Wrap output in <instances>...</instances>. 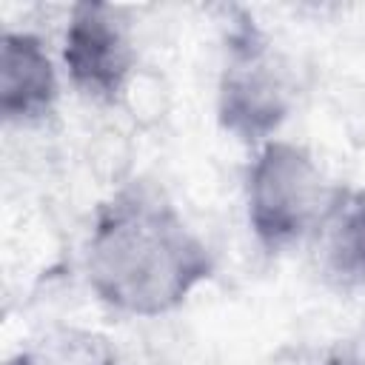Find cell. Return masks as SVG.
Wrapping results in <instances>:
<instances>
[{
    "label": "cell",
    "mask_w": 365,
    "mask_h": 365,
    "mask_svg": "<svg viewBox=\"0 0 365 365\" xmlns=\"http://www.w3.org/2000/svg\"><path fill=\"white\" fill-rule=\"evenodd\" d=\"M86 271L108 308L160 317L214 274V257L160 185L131 180L100 202Z\"/></svg>",
    "instance_id": "obj_1"
},
{
    "label": "cell",
    "mask_w": 365,
    "mask_h": 365,
    "mask_svg": "<svg viewBox=\"0 0 365 365\" xmlns=\"http://www.w3.org/2000/svg\"><path fill=\"white\" fill-rule=\"evenodd\" d=\"M291 111V83L282 57L248 11H237L225 34V66L217 94L220 125L245 145L271 137Z\"/></svg>",
    "instance_id": "obj_2"
},
{
    "label": "cell",
    "mask_w": 365,
    "mask_h": 365,
    "mask_svg": "<svg viewBox=\"0 0 365 365\" xmlns=\"http://www.w3.org/2000/svg\"><path fill=\"white\" fill-rule=\"evenodd\" d=\"M322 205L314 157L297 143H265L248 168V225L257 242L268 254L291 248L314 231Z\"/></svg>",
    "instance_id": "obj_3"
},
{
    "label": "cell",
    "mask_w": 365,
    "mask_h": 365,
    "mask_svg": "<svg viewBox=\"0 0 365 365\" xmlns=\"http://www.w3.org/2000/svg\"><path fill=\"white\" fill-rule=\"evenodd\" d=\"M63 60L80 94L97 103H120L137 63L123 11L97 0L74 3L66 29Z\"/></svg>",
    "instance_id": "obj_4"
},
{
    "label": "cell",
    "mask_w": 365,
    "mask_h": 365,
    "mask_svg": "<svg viewBox=\"0 0 365 365\" xmlns=\"http://www.w3.org/2000/svg\"><path fill=\"white\" fill-rule=\"evenodd\" d=\"M317 265L322 277L339 288L351 291L365 285V191L362 188H334L325 197L322 214L314 225Z\"/></svg>",
    "instance_id": "obj_5"
},
{
    "label": "cell",
    "mask_w": 365,
    "mask_h": 365,
    "mask_svg": "<svg viewBox=\"0 0 365 365\" xmlns=\"http://www.w3.org/2000/svg\"><path fill=\"white\" fill-rule=\"evenodd\" d=\"M57 74L43 40L26 31L0 37V114L6 123H34L51 114Z\"/></svg>",
    "instance_id": "obj_6"
},
{
    "label": "cell",
    "mask_w": 365,
    "mask_h": 365,
    "mask_svg": "<svg viewBox=\"0 0 365 365\" xmlns=\"http://www.w3.org/2000/svg\"><path fill=\"white\" fill-rule=\"evenodd\" d=\"M6 365H117V354L100 334L60 328L17 351Z\"/></svg>",
    "instance_id": "obj_7"
},
{
    "label": "cell",
    "mask_w": 365,
    "mask_h": 365,
    "mask_svg": "<svg viewBox=\"0 0 365 365\" xmlns=\"http://www.w3.org/2000/svg\"><path fill=\"white\" fill-rule=\"evenodd\" d=\"M325 365H365V356L356 348H336Z\"/></svg>",
    "instance_id": "obj_8"
}]
</instances>
